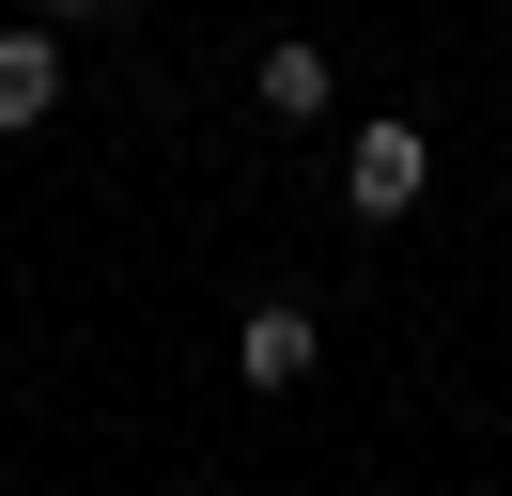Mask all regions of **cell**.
<instances>
[{"label": "cell", "instance_id": "6da1fadb", "mask_svg": "<svg viewBox=\"0 0 512 496\" xmlns=\"http://www.w3.org/2000/svg\"><path fill=\"white\" fill-rule=\"evenodd\" d=\"M419 186H435V140H419V124H357L342 140V202L357 217H404Z\"/></svg>", "mask_w": 512, "mask_h": 496}, {"label": "cell", "instance_id": "7a4b0ae2", "mask_svg": "<svg viewBox=\"0 0 512 496\" xmlns=\"http://www.w3.org/2000/svg\"><path fill=\"white\" fill-rule=\"evenodd\" d=\"M311 357H326V326L295 295H264L249 326H233V372H249V388H311Z\"/></svg>", "mask_w": 512, "mask_h": 496}, {"label": "cell", "instance_id": "3957f363", "mask_svg": "<svg viewBox=\"0 0 512 496\" xmlns=\"http://www.w3.org/2000/svg\"><path fill=\"white\" fill-rule=\"evenodd\" d=\"M63 109V47H47V16L0 31V140H32V124Z\"/></svg>", "mask_w": 512, "mask_h": 496}, {"label": "cell", "instance_id": "277c9868", "mask_svg": "<svg viewBox=\"0 0 512 496\" xmlns=\"http://www.w3.org/2000/svg\"><path fill=\"white\" fill-rule=\"evenodd\" d=\"M249 93H264L280 124H311V109H326V47H295V31H280V47L249 62Z\"/></svg>", "mask_w": 512, "mask_h": 496}, {"label": "cell", "instance_id": "5b68a950", "mask_svg": "<svg viewBox=\"0 0 512 496\" xmlns=\"http://www.w3.org/2000/svg\"><path fill=\"white\" fill-rule=\"evenodd\" d=\"M47 16H140V0H47Z\"/></svg>", "mask_w": 512, "mask_h": 496}]
</instances>
